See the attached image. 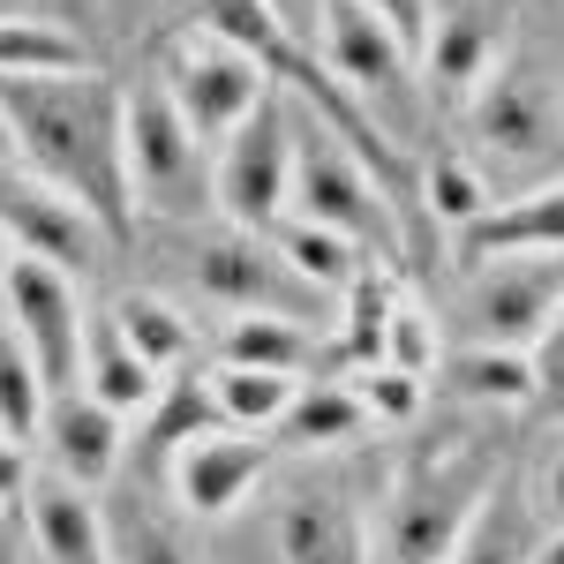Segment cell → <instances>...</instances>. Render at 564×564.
<instances>
[{"label": "cell", "mask_w": 564, "mask_h": 564, "mask_svg": "<svg viewBox=\"0 0 564 564\" xmlns=\"http://www.w3.org/2000/svg\"><path fill=\"white\" fill-rule=\"evenodd\" d=\"M361 422H369V414H361L354 384H302L294 406H286V422H279V444H294V452H332V444H347Z\"/></svg>", "instance_id": "cell-27"}, {"label": "cell", "mask_w": 564, "mask_h": 564, "mask_svg": "<svg viewBox=\"0 0 564 564\" xmlns=\"http://www.w3.org/2000/svg\"><path fill=\"white\" fill-rule=\"evenodd\" d=\"M263 15H271V23H279V31H286V39H308V31H316V8H324V0H257Z\"/></svg>", "instance_id": "cell-37"}, {"label": "cell", "mask_w": 564, "mask_h": 564, "mask_svg": "<svg viewBox=\"0 0 564 564\" xmlns=\"http://www.w3.org/2000/svg\"><path fill=\"white\" fill-rule=\"evenodd\" d=\"M316 45H324L332 84L347 90L391 143H406V135L422 129L430 84H422V61L384 31V15H369L361 0H324L316 8Z\"/></svg>", "instance_id": "cell-4"}, {"label": "cell", "mask_w": 564, "mask_h": 564, "mask_svg": "<svg viewBox=\"0 0 564 564\" xmlns=\"http://www.w3.org/2000/svg\"><path fill=\"white\" fill-rule=\"evenodd\" d=\"M467 263L489 257H564V181H542V188H520L505 196L497 212L459 234Z\"/></svg>", "instance_id": "cell-18"}, {"label": "cell", "mask_w": 564, "mask_h": 564, "mask_svg": "<svg viewBox=\"0 0 564 564\" xmlns=\"http://www.w3.org/2000/svg\"><path fill=\"white\" fill-rule=\"evenodd\" d=\"M45 414H53V384H45V369L31 361L23 332L0 316V444H15V452L39 444Z\"/></svg>", "instance_id": "cell-22"}, {"label": "cell", "mask_w": 564, "mask_h": 564, "mask_svg": "<svg viewBox=\"0 0 564 564\" xmlns=\"http://www.w3.org/2000/svg\"><path fill=\"white\" fill-rule=\"evenodd\" d=\"M294 218H316L332 234H347L354 249H384L399 257V212L377 188V174L354 159V143L324 113L294 106Z\"/></svg>", "instance_id": "cell-5"}, {"label": "cell", "mask_w": 564, "mask_h": 564, "mask_svg": "<svg viewBox=\"0 0 564 564\" xmlns=\"http://www.w3.org/2000/svg\"><path fill=\"white\" fill-rule=\"evenodd\" d=\"M271 542L279 564H369V520L347 489L324 481H294L271 512Z\"/></svg>", "instance_id": "cell-13"}, {"label": "cell", "mask_w": 564, "mask_h": 564, "mask_svg": "<svg viewBox=\"0 0 564 564\" xmlns=\"http://www.w3.org/2000/svg\"><path fill=\"white\" fill-rule=\"evenodd\" d=\"M106 564H188V542L166 512L151 505H113L106 512Z\"/></svg>", "instance_id": "cell-30"}, {"label": "cell", "mask_w": 564, "mask_h": 564, "mask_svg": "<svg viewBox=\"0 0 564 564\" xmlns=\"http://www.w3.org/2000/svg\"><path fill=\"white\" fill-rule=\"evenodd\" d=\"M422 196H430V218H436V226H459V234L497 212V181L481 174L467 151H444V159H430Z\"/></svg>", "instance_id": "cell-29"}, {"label": "cell", "mask_w": 564, "mask_h": 564, "mask_svg": "<svg viewBox=\"0 0 564 564\" xmlns=\"http://www.w3.org/2000/svg\"><path fill=\"white\" fill-rule=\"evenodd\" d=\"M384 361L391 369H406V377H430V369H444V339H436L430 308L399 302L384 316Z\"/></svg>", "instance_id": "cell-34"}, {"label": "cell", "mask_w": 564, "mask_h": 564, "mask_svg": "<svg viewBox=\"0 0 564 564\" xmlns=\"http://www.w3.org/2000/svg\"><path fill=\"white\" fill-rule=\"evenodd\" d=\"M0 316L23 332V347H31V361L45 369L53 399H61V391H84L90 316H84V294H76V279H68V271H53V263H39V257H15Z\"/></svg>", "instance_id": "cell-8"}, {"label": "cell", "mask_w": 564, "mask_h": 564, "mask_svg": "<svg viewBox=\"0 0 564 564\" xmlns=\"http://www.w3.org/2000/svg\"><path fill=\"white\" fill-rule=\"evenodd\" d=\"M121 174H129V212L151 218H204L212 212V143L188 129L166 84L121 90Z\"/></svg>", "instance_id": "cell-3"}, {"label": "cell", "mask_w": 564, "mask_h": 564, "mask_svg": "<svg viewBox=\"0 0 564 564\" xmlns=\"http://www.w3.org/2000/svg\"><path fill=\"white\" fill-rule=\"evenodd\" d=\"M444 369H452L459 399H475V406H527V399H534V354H512V347H459Z\"/></svg>", "instance_id": "cell-28"}, {"label": "cell", "mask_w": 564, "mask_h": 564, "mask_svg": "<svg viewBox=\"0 0 564 564\" xmlns=\"http://www.w3.org/2000/svg\"><path fill=\"white\" fill-rule=\"evenodd\" d=\"M0 564H23V550H15V534H0Z\"/></svg>", "instance_id": "cell-41"}, {"label": "cell", "mask_w": 564, "mask_h": 564, "mask_svg": "<svg viewBox=\"0 0 564 564\" xmlns=\"http://www.w3.org/2000/svg\"><path fill=\"white\" fill-rule=\"evenodd\" d=\"M497 68V23L481 0H436L430 8V39H422V76H430V98H459Z\"/></svg>", "instance_id": "cell-16"}, {"label": "cell", "mask_w": 564, "mask_h": 564, "mask_svg": "<svg viewBox=\"0 0 564 564\" xmlns=\"http://www.w3.org/2000/svg\"><path fill=\"white\" fill-rule=\"evenodd\" d=\"M0 234H8L15 257H39V263H53V271H68V279L90 271L98 249L113 241L84 204H68L61 188L15 174V166H0Z\"/></svg>", "instance_id": "cell-10"}, {"label": "cell", "mask_w": 564, "mask_h": 564, "mask_svg": "<svg viewBox=\"0 0 564 564\" xmlns=\"http://www.w3.org/2000/svg\"><path fill=\"white\" fill-rule=\"evenodd\" d=\"M196 279H204V294L234 302V316H294V324H308L316 308H332L316 286H302V279L286 271V257H279L263 234H226V241H204Z\"/></svg>", "instance_id": "cell-12"}, {"label": "cell", "mask_w": 564, "mask_h": 564, "mask_svg": "<svg viewBox=\"0 0 564 564\" xmlns=\"http://www.w3.org/2000/svg\"><path fill=\"white\" fill-rule=\"evenodd\" d=\"M31 542H39V564H106V505H98V489L39 475L31 481Z\"/></svg>", "instance_id": "cell-17"}, {"label": "cell", "mask_w": 564, "mask_h": 564, "mask_svg": "<svg viewBox=\"0 0 564 564\" xmlns=\"http://www.w3.org/2000/svg\"><path fill=\"white\" fill-rule=\"evenodd\" d=\"M263 459H271V444L249 430H204L174 444V459H166V475H174V497L196 512V520H226L249 489L263 481Z\"/></svg>", "instance_id": "cell-14"}, {"label": "cell", "mask_w": 564, "mask_h": 564, "mask_svg": "<svg viewBox=\"0 0 564 564\" xmlns=\"http://www.w3.org/2000/svg\"><path fill=\"white\" fill-rule=\"evenodd\" d=\"M159 84H166V98L188 113V129L218 151V143L279 90V76H271V61L249 53L241 39H226L212 23H188V31L166 45V61H159Z\"/></svg>", "instance_id": "cell-6"}, {"label": "cell", "mask_w": 564, "mask_h": 564, "mask_svg": "<svg viewBox=\"0 0 564 564\" xmlns=\"http://www.w3.org/2000/svg\"><path fill=\"white\" fill-rule=\"evenodd\" d=\"M0 166H15V143H8V121H0Z\"/></svg>", "instance_id": "cell-42"}, {"label": "cell", "mask_w": 564, "mask_h": 564, "mask_svg": "<svg viewBox=\"0 0 564 564\" xmlns=\"http://www.w3.org/2000/svg\"><path fill=\"white\" fill-rule=\"evenodd\" d=\"M534 564H564V527H550V534L534 542Z\"/></svg>", "instance_id": "cell-39"}, {"label": "cell", "mask_w": 564, "mask_h": 564, "mask_svg": "<svg viewBox=\"0 0 564 564\" xmlns=\"http://www.w3.org/2000/svg\"><path fill=\"white\" fill-rule=\"evenodd\" d=\"M534 399H550L564 414V302H557V316H550V332L534 339Z\"/></svg>", "instance_id": "cell-35"}, {"label": "cell", "mask_w": 564, "mask_h": 564, "mask_svg": "<svg viewBox=\"0 0 564 564\" xmlns=\"http://www.w3.org/2000/svg\"><path fill=\"white\" fill-rule=\"evenodd\" d=\"M0 121L15 166L68 204H84L113 241L129 234V174H121V90L98 68L76 76H0Z\"/></svg>", "instance_id": "cell-1"}, {"label": "cell", "mask_w": 564, "mask_h": 564, "mask_svg": "<svg viewBox=\"0 0 564 564\" xmlns=\"http://www.w3.org/2000/svg\"><path fill=\"white\" fill-rule=\"evenodd\" d=\"M294 204V98H263L241 129L212 151V212L234 234H271Z\"/></svg>", "instance_id": "cell-7"}, {"label": "cell", "mask_w": 564, "mask_h": 564, "mask_svg": "<svg viewBox=\"0 0 564 564\" xmlns=\"http://www.w3.org/2000/svg\"><path fill=\"white\" fill-rule=\"evenodd\" d=\"M489 481H497V475L406 467V475H399V489H391V512H384V550H391V564H444Z\"/></svg>", "instance_id": "cell-11"}, {"label": "cell", "mask_w": 564, "mask_h": 564, "mask_svg": "<svg viewBox=\"0 0 564 564\" xmlns=\"http://www.w3.org/2000/svg\"><path fill=\"white\" fill-rule=\"evenodd\" d=\"M354 399H361L369 422H414L430 406V384L406 377V369H391V361H369V369H354Z\"/></svg>", "instance_id": "cell-33"}, {"label": "cell", "mask_w": 564, "mask_h": 564, "mask_svg": "<svg viewBox=\"0 0 564 564\" xmlns=\"http://www.w3.org/2000/svg\"><path fill=\"white\" fill-rule=\"evenodd\" d=\"M361 8H369V15H384V31L422 61V39H430V8H436V0H361Z\"/></svg>", "instance_id": "cell-36"}, {"label": "cell", "mask_w": 564, "mask_h": 564, "mask_svg": "<svg viewBox=\"0 0 564 564\" xmlns=\"http://www.w3.org/2000/svg\"><path fill=\"white\" fill-rule=\"evenodd\" d=\"M534 542L542 534L527 527V497L497 475L481 489V505L467 512V527H459V542H452L444 564H534Z\"/></svg>", "instance_id": "cell-21"}, {"label": "cell", "mask_w": 564, "mask_h": 564, "mask_svg": "<svg viewBox=\"0 0 564 564\" xmlns=\"http://www.w3.org/2000/svg\"><path fill=\"white\" fill-rule=\"evenodd\" d=\"M151 422V444H188V436H204V430H226V414H218V399L204 377H166V391H159V406L143 414Z\"/></svg>", "instance_id": "cell-31"}, {"label": "cell", "mask_w": 564, "mask_h": 564, "mask_svg": "<svg viewBox=\"0 0 564 564\" xmlns=\"http://www.w3.org/2000/svg\"><path fill=\"white\" fill-rule=\"evenodd\" d=\"M106 316L121 324V339H129L159 377H181V369H188V354H196V324H188L166 294H121Z\"/></svg>", "instance_id": "cell-23"}, {"label": "cell", "mask_w": 564, "mask_h": 564, "mask_svg": "<svg viewBox=\"0 0 564 564\" xmlns=\"http://www.w3.org/2000/svg\"><path fill=\"white\" fill-rule=\"evenodd\" d=\"M84 391L129 422V414H151V406H159L166 377H159V369L121 339V324H113V316H98V324H90V347H84Z\"/></svg>", "instance_id": "cell-19"}, {"label": "cell", "mask_w": 564, "mask_h": 564, "mask_svg": "<svg viewBox=\"0 0 564 564\" xmlns=\"http://www.w3.org/2000/svg\"><path fill=\"white\" fill-rule=\"evenodd\" d=\"M45 475L84 481V489H106L113 467H121V414L98 406L90 391H61L53 414H45Z\"/></svg>", "instance_id": "cell-15"}, {"label": "cell", "mask_w": 564, "mask_h": 564, "mask_svg": "<svg viewBox=\"0 0 564 564\" xmlns=\"http://www.w3.org/2000/svg\"><path fill=\"white\" fill-rule=\"evenodd\" d=\"M279 257H286V271L302 279V286H316L324 302H347V286L369 271V249H354L347 234H332V226H316V218H279L271 234H263Z\"/></svg>", "instance_id": "cell-20"}, {"label": "cell", "mask_w": 564, "mask_h": 564, "mask_svg": "<svg viewBox=\"0 0 564 564\" xmlns=\"http://www.w3.org/2000/svg\"><path fill=\"white\" fill-rule=\"evenodd\" d=\"M90 68L84 39L53 15H0V76H76Z\"/></svg>", "instance_id": "cell-26"}, {"label": "cell", "mask_w": 564, "mask_h": 564, "mask_svg": "<svg viewBox=\"0 0 564 564\" xmlns=\"http://www.w3.org/2000/svg\"><path fill=\"white\" fill-rule=\"evenodd\" d=\"M399 308V294H391L384 263H369L361 279L347 286V354L369 369V361H384V316Z\"/></svg>", "instance_id": "cell-32"}, {"label": "cell", "mask_w": 564, "mask_h": 564, "mask_svg": "<svg viewBox=\"0 0 564 564\" xmlns=\"http://www.w3.org/2000/svg\"><path fill=\"white\" fill-rule=\"evenodd\" d=\"M8 271H15V249H8V234H0V302H8Z\"/></svg>", "instance_id": "cell-40"}, {"label": "cell", "mask_w": 564, "mask_h": 564, "mask_svg": "<svg viewBox=\"0 0 564 564\" xmlns=\"http://www.w3.org/2000/svg\"><path fill=\"white\" fill-rule=\"evenodd\" d=\"M212 399H218V414H226V430H279L286 422V406H294V391H302V377H271V369H241V361H218L212 377Z\"/></svg>", "instance_id": "cell-24"}, {"label": "cell", "mask_w": 564, "mask_h": 564, "mask_svg": "<svg viewBox=\"0 0 564 564\" xmlns=\"http://www.w3.org/2000/svg\"><path fill=\"white\" fill-rule=\"evenodd\" d=\"M557 302H564V263L557 257H489V263H475V286H467L475 347L534 354V339L550 332Z\"/></svg>", "instance_id": "cell-9"}, {"label": "cell", "mask_w": 564, "mask_h": 564, "mask_svg": "<svg viewBox=\"0 0 564 564\" xmlns=\"http://www.w3.org/2000/svg\"><path fill=\"white\" fill-rule=\"evenodd\" d=\"M534 505L550 512V527H564V436H557V452H550V467H542V489H534Z\"/></svg>", "instance_id": "cell-38"}, {"label": "cell", "mask_w": 564, "mask_h": 564, "mask_svg": "<svg viewBox=\"0 0 564 564\" xmlns=\"http://www.w3.org/2000/svg\"><path fill=\"white\" fill-rule=\"evenodd\" d=\"M467 135H475L481 174L512 181V188H542V181H564V106L557 90L542 84L520 61H497L475 90H467Z\"/></svg>", "instance_id": "cell-2"}, {"label": "cell", "mask_w": 564, "mask_h": 564, "mask_svg": "<svg viewBox=\"0 0 564 564\" xmlns=\"http://www.w3.org/2000/svg\"><path fill=\"white\" fill-rule=\"evenodd\" d=\"M218 361L271 369V377H308L316 339H308V324H294V316H234L226 339H218Z\"/></svg>", "instance_id": "cell-25"}]
</instances>
